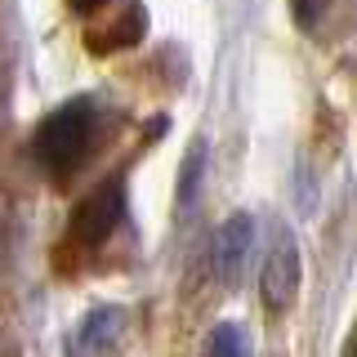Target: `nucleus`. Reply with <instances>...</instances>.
I'll list each match as a JSON object with an SVG mask.
<instances>
[{
    "instance_id": "f03ea898",
    "label": "nucleus",
    "mask_w": 357,
    "mask_h": 357,
    "mask_svg": "<svg viewBox=\"0 0 357 357\" xmlns=\"http://www.w3.org/2000/svg\"><path fill=\"white\" fill-rule=\"evenodd\" d=\"M126 219V183L121 178H103L81 206L67 219V237H63V255L72 259H89L94 250H103L112 241V232Z\"/></svg>"
},
{
    "instance_id": "9b49d317",
    "label": "nucleus",
    "mask_w": 357,
    "mask_h": 357,
    "mask_svg": "<svg viewBox=\"0 0 357 357\" xmlns=\"http://www.w3.org/2000/svg\"><path fill=\"white\" fill-rule=\"evenodd\" d=\"M349 349H353V353H357V340H353V344H349Z\"/></svg>"
},
{
    "instance_id": "20e7f679",
    "label": "nucleus",
    "mask_w": 357,
    "mask_h": 357,
    "mask_svg": "<svg viewBox=\"0 0 357 357\" xmlns=\"http://www.w3.org/2000/svg\"><path fill=\"white\" fill-rule=\"evenodd\" d=\"M250 250H255V219L250 215H232L219 228L215 250H210V264H215L219 282H237L245 259H250Z\"/></svg>"
},
{
    "instance_id": "0eeeda50",
    "label": "nucleus",
    "mask_w": 357,
    "mask_h": 357,
    "mask_svg": "<svg viewBox=\"0 0 357 357\" xmlns=\"http://www.w3.org/2000/svg\"><path fill=\"white\" fill-rule=\"evenodd\" d=\"M331 9H335V0H290V18H295V27L308 31V36H321Z\"/></svg>"
},
{
    "instance_id": "6e6552de",
    "label": "nucleus",
    "mask_w": 357,
    "mask_h": 357,
    "mask_svg": "<svg viewBox=\"0 0 357 357\" xmlns=\"http://www.w3.org/2000/svg\"><path fill=\"white\" fill-rule=\"evenodd\" d=\"M206 353H223V357H237V353H250V340L241 335V326L237 321H223V326L210 335V344H206Z\"/></svg>"
},
{
    "instance_id": "1a4fd4ad",
    "label": "nucleus",
    "mask_w": 357,
    "mask_h": 357,
    "mask_svg": "<svg viewBox=\"0 0 357 357\" xmlns=\"http://www.w3.org/2000/svg\"><path fill=\"white\" fill-rule=\"evenodd\" d=\"M201 165H206V152H192V161H183V188H178V206H188V201L197 197V178H201Z\"/></svg>"
},
{
    "instance_id": "423d86ee",
    "label": "nucleus",
    "mask_w": 357,
    "mask_h": 357,
    "mask_svg": "<svg viewBox=\"0 0 357 357\" xmlns=\"http://www.w3.org/2000/svg\"><path fill=\"white\" fill-rule=\"evenodd\" d=\"M121 321H126V312H121V308H94V312L81 321V331H76L72 353H103V349H116Z\"/></svg>"
},
{
    "instance_id": "9d476101",
    "label": "nucleus",
    "mask_w": 357,
    "mask_h": 357,
    "mask_svg": "<svg viewBox=\"0 0 357 357\" xmlns=\"http://www.w3.org/2000/svg\"><path fill=\"white\" fill-rule=\"evenodd\" d=\"M72 5V14H98L103 5H112V0H67Z\"/></svg>"
},
{
    "instance_id": "39448f33",
    "label": "nucleus",
    "mask_w": 357,
    "mask_h": 357,
    "mask_svg": "<svg viewBox=\"0 0 357 357\" xmlns=\"http://www.w3.org/2000/svg\"><path fill=\"white\" fill-rule=\"evenodd\" d=\"M143 27H148L143 9L139 5H126V18H107V22H94V27H89V50H94V54L126 50V45L143 40Z\"/></svg>"
},
{
    "instance_id": "f257e3e1",
    "label": "nucleus",
    "mask_w": 357,
    "mask_h": 357,
    "mask_svg": "<svg viewBox=\"0 0 357 357\" xmlns=\"http://www.w3.org/2000/svg\"><path fill=\"white\" fill-rule=\"evenodd\" d=\"M98 143V103L89 94L67 98L31 134V156L50 178H72Z\"/></svg>"
},
{
    "instance_id": "7ed1b4c3",
    "label": "nucleus",
    "mask_w": 357,
    "mask_h": 357,
    "mask_svg": "<svg viewBox=\"0 0 357 357\" xmlns=\"http://www.w3.org/2000/svg\"><path fill=\"white\" fill-rule=\"evenodd\" d=\"M264 304L273 312L290 308V299L299 295V245H295V232L286 223L273 228V241H268V255H264Z\"/></svg>"
}]
</instances>
